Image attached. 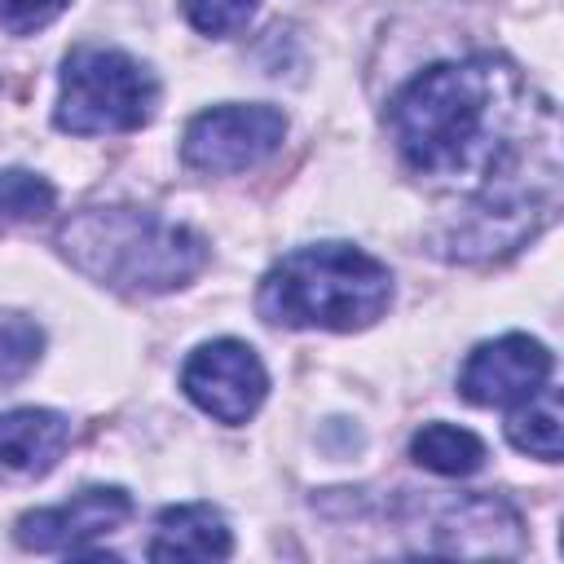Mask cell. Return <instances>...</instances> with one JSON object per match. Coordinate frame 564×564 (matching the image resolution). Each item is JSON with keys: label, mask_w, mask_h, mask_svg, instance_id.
Instances as JSON below:
<instances>
[{"label": "cell", "mask_w": 564, "mask_h": 564, "mask_svg": "<svg viewBox=\"0 0 564 564\" xmlns=\"http://www.w3.org/2000/svg\"><path fill=\"white\" fill-rule=\"evenodd\" d=\"M70 0H0V26L9 35H31L40 26H48Z\"/></svg>", "instance_id": "e0dca14e"}, {"label": "cell", "mask_w": 564, "mask_h": 564, "mask_svg": "<svg viewBox=\"0 0 564 564\" xmlns=\"http://www.w3.org/2000/svg\"><path fill=\"white\" fill-rule=\"evenodd\" d=\"M401 163L467 198L441 234L449 260H489L533 238L560 198L555 106L494 53L419 70L388 101Z\"/></svg>", "instance_id": "6da1fadb"}, {"label": "cell", "mask_w": 564, "mask_h": 564, "mask_svg": "<svg viewBox=\"0 0 564 564\" xmlns=\"http://www.w3.org/2000/svg\"><path fill=\"white\" fill-rule=\"evenodd\" d=\"M128 516H132V498L119 485H93L57 507L26 511L13 529V538L26 551H79L84 542L115 533Z\"/></svg>", "instance_id": "9c48e42d"}, {"label": "cell", "mask_w": 564, "mask_h": 564, "mask_svg": "<svg viewBox=\"0 0 564 564\" xmlns=\"http://www.w3.org/2000/svg\"><path fill=\"white\" fill-rule=\"evenodd\" d=\"M234 551L229 524L207 502H181L159 516V529L145 546L150 560H225Z\"/></svg>", "instance_id": "8fae6325"}, {"label": "cell", "mask_w": 564, "mask_h": 564, "mask_svg": "<svg viewBox=\"0 0 564 564\" xmlns=\"http://www.w3.org/2000/svg\"><path fill=\"white\" fill-rule=\"evenodd\" d=\"M392 304V273L361 247L317 242L286 251L256 291V308L273 326L361 330Z\"/></svg>", "instance_id": "3957f363"}, {"label": "cell", "mask_w": 564, "mask_h": 564, "mask_svg": "<svg viewBox=\"0 0 564 564\" xmlns=\"http://www.w3.org/2000/svg\"><path fill=\"white\" fill-rule=\"evenodd\" d=\"M507 441L542 463H560V392L542 383L533 397H524L507 419Z\"/></svg>", "instance_id": "4fadbf2b"}, {"label": "cell", "mask_w": 564, "mask_h": 564, "mask_svg": "<svg viewBox=\"0 0 564 564\" xmlns=\"http://www.w3.org/2000/svg\"><path fill=\"white\" fill-rule=\"evenodd\" d=\"M181 388L203 414L234 427V423H247L260 410V401L269 392V375H264L251 344L212 339V344L189 352V361L181 370Z\"/></svg>", "instance_id": "8992f818"}, {"label": "cell", "mask_w": 564, "mask_h": 564, "mask_svg": "<svg viewBox=\"0 0 564 564\" xmlns=\"http://www.w3.org/2000/svg\"><path fill=\"white\" fill-rule=\"evenodd\" d=\"M44 212H53V185L44 176L22 172V167L0 172V225L40 220Z\"/></svg>", "instance_id": "9a60e30c"}, {"label": "cell", "mask_w": 564, "mask_h": 564, "mask_svg": "<svg viewBox=\"0 0 564 564\" xmlns=\"http://www.w3.org/2000/svg\"><path fill=\"white\" fill-rule=\"evenodd\" d=\"M423 546L445 555H516L524 546L520 516L494 494H463L423 516Z\"/></svg>", "instance_id": "52a82bcc"}, {"label": "cell", "mask_w": 564, "mask_h": 564, "mask_svg": "<svg viewBox=\"0 0 564 564\" xmlns=\"http://www.w3.org/2000/svg\"><path fill=\"white\" fill-rule=\"evenodd\" d=\"M40 348H44V335L31 317L0 313V388L18 383L40 361Z\"/></svg>", "instance_id": "5bb4252c"}, {"label": "cell", "mask_w": 564, "mask_h": 564, "mask_svg": "<svg viewBox=\"0 0 564 564\" xmlns=\"http://www.w3.org/2000/svg\"><path fill=\"white\" fill-rule=\"evenodd\" d=\"M551 379V352L529 335H502L480 348L458 370V392L471 405H520Z\"/></svg>", "instance_id": "ba28073f"}, {"label": "cell", "mask_w": 564, "mask_h": 564, "mask_svg": "<svg viewBox=\"0 0 564 564\" xmlns=\"http://www.w3.org/2000/svg\"><path fill=\"white\" fill-rule=\"evenodd\" d=\"M70 445V423L57 410H9L0 414V485H26L57 467Z\"/></svg>", "instance_id": "30bf717a"}, {"label": "cell", "mask_w": 564, "mask_h": 564, "mask_svg": "<svg viewBox=\"0 0 564 564\" xmlns=\"http://www.w3.org/2000/svg\"><path fill=\"white\" fill-rule=\"evenodd\" d=\"M410 454L436 476H471L485 463V441L454 423H423L410 441Z\"/></svg>", "instance_id": "7c38bea8"}, {"label": "cell", "mask_w": 564, "mask_h": 564, "mask_svg": "<svg viewBox=\"0 0 564 564\" xmlns=\"http://www.w3.org/2000/svg\"><path fill=\"white\" fill-rule=\"evenodd\" d=\"M286 137V115L264 101H234V106H212L194 115L181 132V159L194 172L207 176H229L264 163Z\"/></svg>", "instance_id": "5b68a950"}, {"label": "cell", "mask_w": 564, "mask_h": 564, "mask_svg": "<svg viewBox=\"0 0 564 564\" xmlns=\"http://www.w3.org/2000/svg\"><path fill=\"white\" fill-rule=\"evenodd\" d=\"M159 106L154 75L101 44H79L62 62V97H57V128L75 137H101V132H132L150 123Z\"/></svg>", "instance_id": "277c9868"}, {"label": "cell", "mask_w": 564, "mask_h": 564, "mask_svg": "<svg viewBox=\"0 0 564 564\" xmlns=\"http://www.w3.org/2000/svg\"><path fill=\"white\" fill-rule=\"evenodd\" d=\"M66 260L101 286L128 295H163L194 282L207 264V242L145 207H84L57 229Z\"/></svg>", "instance_id": "7a4b0ae2"}, {"label": "cell", "mask_w": 564, "mask_h": 564, "mask_svg": "<svg viewBox=\"0 0 564 564\" xmlns=\"http://www.w3.org/2000/svg\"><path fill=\"white\" fill-rule=\"evenodd\" d=\"M256 4L260 0H181L189 26L203 31V35H234V31H242L251 22Z\"/></svg>", "instance_id": "2e32d148"}]
</instances>
